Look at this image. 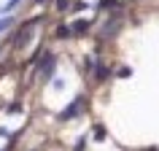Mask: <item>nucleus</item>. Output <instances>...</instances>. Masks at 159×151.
I'll return each instance as SVG.
<instances>
[{
  "mask_svg": "<svg viewBox=\"0 0 159 151\" xmlns=\"http://www.w3.org/2000/svg\"><path fill=\"white\" fill-rule=\"evenodd\" d=\"M6 27H11V19H8V16H6V19H0V33H3Z\"/></svg>",
  "mask_w": 159,
  "mask_h": 151,
  "instance_id": "7ed1b4c3",
  "label": "nucleus"
},
{
  "mask_svg": "<svg viewBox=\"0 0 159 151\" xmlns=\"http://www.w3.org/2000/svg\"><path fill=\"white\" fill-rule=\"evenodd\" d=\"M14 6H16V0H8V6H6V11H8V8H14Z\"/></svg>",
  "mask_w": 159,
  "mask_h": 151,
  "instance_id": "39448f33",
  "label": "nucleus"
},
{
  "mask_svg": "<svg viewBox=\"0 0 159 151\" xmlns=\"http://www.w3.org/2000/svg\"><path fill=\"white\" fill-rule=\"evenodd\" d=\"M86 27H89V22H75V25H73V30H75V33H84Z\"/></svg>",
  "mask_w": 159,
  "mask_h": 151,
  "instance_id": "f257e3e1",
  "label": "nucleus"
},
{
  "mask_svg": "<svg viewBox=\"0 0 159 151\" xmlns=\"http://www.w3.org/2000/svg\"><path fill=\"white\" fill-rule=\"evenodd\" d=\"M67 6H70V0H57V8H59V11H65Z\"/></svg>",
  "mask_w": 159,
  "mask_h": 151,
  "instance_id": "20e7f679",
  "label": "nucleus"
},
{
  "mask_svg": "<svg viewBox=\"0 0 159 151\" xmlns=\"http://www.w3.org/2000/svg\"><path fill=\"white\" fill-rule=\"evenodd\" d=\"M57 35L59 38H67V35H70V27H57Z\"/></svg>",
  "mask_w": 159,
  "mask_h": 151,
  "instance_id": "f03ea898",
  "label": "nucleus"
}]
</instances>
